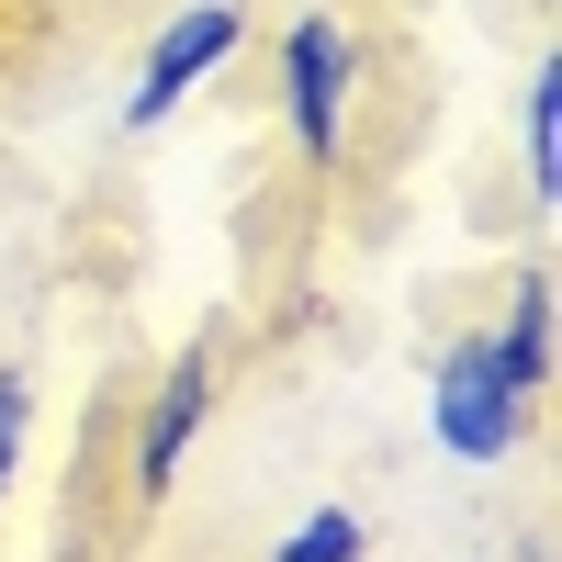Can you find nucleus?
<instances>
[{
  "label": "nucleus",
  "mask_w": 562,
  "mask_h": 562,
  "mask_svg": "<svg viewBox=\"0 0 562 562\" xmlns=\"http://www.w3.org/2000/svg\"><path fill=\"white\" fill-rule=\"evenodd\" d=\"M518 383H506V360H495V338H461L450 360H439V450H461V461H506L518 450Z\"/></svg>",
  "instance_id": "obj_1"
},
{
  "label": "nucleus",
  "mask_w": 562,
  "mask_h": 562,
  "mask_svg": "<svg viewBox=\"0 0 562 562\" xmlns=\"http://www.w3.org/2000/svg\"><path fill=\"white\" fill-rule=\"evenodd\" d=\"M237 0H192V12H180L158 45H147V79H135V102H124V124H158L169 102H180V90H192V79H214L225 57H237Z\"/></svg>",
  "instance_id": "obj_2"
},
{
  "label": "nucleus",
  "mask_w": 562,
  "mask_h": 562,
  "mask_svg": "<svg viewBox=\"0 0 562 562\" xmlns=\"http://www.w3.org/2000/svg\"><path fill=\"white\" fill-rule=\"evenodd\" d=\"M338 90H349V34L304 12L293 34H281V102H293L304 158H338Z\"/></svg>",
  "instance_id": "obj_3"
},
{
  "label": "nucleus",
  "mask_w": 562,
  "mask_h": 562,
  "mask_svg": "<svg viewBox=\"0 0 562 562\" xmlns=\"http://www.w3.org/2000/svg\"><path fill=\"white\" fill-rule=\"evenodd\" d=\"M203 394H214V360L192 349V360H180L169 383H158V405H147V439H135V484H147V495H169V473L192 461V439H203Z\"/></svg>",
  "instance_id": "obj_4"
},
{
  "label": "nucleus",
  "mask_w": 562,
  "mask_h": 562,
  "mask_svg": "<svg viewBox=\"0 0 562 562\" xmlns=\"http://www.w3.org/2000/svg\"><path fill=\"white\" fill-rule=\"evenodd\" d=\"M495 360H506V383H518V394H540V383H551V281H540V270L518 281V315H506Z\"/></svg>",
  "instance_id": "obj_5"
},
{
  "label": "nucleus",
  "mask_w": 562,
  "mask_h": 562,
  "mask_svg": "<svg viewBox=\"0 0 562 562\" xmlns=\"http://www.w3.org/2000/svg\"><path fill=\"white\" fill-rule=\"evenodd\" d=\"M529 180H540V192L562 180V79L551 68L529 79Z\"/></svg>",
  "instance_id": "obj_6"
},
{
  "label": "nucleus",
  "mask_w": 562,
  "mask_h": 562,
  "mask_svg": "<svg viewBox=\"0 0 562 562\" xmlns=\"http://www.w3.org/2000/svg\"><path fill=\"white\" fill-rule=\"evenodd\" d=\"M281 562H360V518L349 506H315V518L281 540Z\"/></svg>",
  "instance_id": "obj_7"
},
{
  "label": "nucleus",
  "mask_w": 562,
  "mask_h": 562,
  "mask_svg": "<svg viewBox=\"0 0 562 562\" xmlns=\"http://www.w3.org/2000/svg\"><path fill=\"white\" fill-rule=\"evenodd\" d=\"M12 428H23V371H0V484H12Z\"/></svg>",
  "instance_id": "obj_8"
}]
</instances>
